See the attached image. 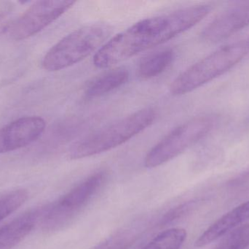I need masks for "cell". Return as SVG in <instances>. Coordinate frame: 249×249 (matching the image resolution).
<instances>
[{
    "instance_id": "4",
    "label": "cell",
    "mask_w": 249,
    "mask_h": 249,
    "mask_svg": "<svg viewBox=\"0 0 249 249\" xmlns=\"http://www.w3.org/2000/svg\"><path fill=\"white\" fill-rule=\"evenodd\" d=\"M249 54V38L229 44L180 74L170 86L174 96L190 93L229 71Z\"/></svg>"
},
{
    "instance_id": "10",
    "label": "cell",
    "mask_w": 249,
    "mask_h": 249,
    "mask_svg": "<svg viewBox=\"0 0 249 249\" xmlns=\"http://www.w3.org/2000/svg\"><path fill=\"white\" fill-rule=\"evenodd\" d=\"M46 207L25 212L0 228V249H12L20 244L42 220Z\"/></svg>"
},
{
    "instance_id": "3",
    "label": "cell",
    "mask_w": 249,
    "mask_h": 249,
    "mask_svg": "<svg viewBox=\"0 0 249 249\" xmlns=\"http://www.w3.org/2000/svg\"><path fill=\"white\" fill-rule=\"evenodd\" d=\"M113 29L107 23L87 25L71 32L48 51L42 65L48 71L64 70L96 54L110 38Z\"/></svg>"
},
{
    "instance_id": "16",
    "label": "cell",
    "mask_w": 249,
    "mask_h": 249,
    "mask_svg": "<svg viewBox=\"0 0 249 249\" xmlns=\"http://www.w3.org/2000/svg\"><path fill=\"white\" fill-rule=\"evenodd\" d=\"M249 246V224H247L232 230L217 249H247Z\"/></svg>"
},
{
    "instance_id": "6",
    "label": "cell",
    "mask_w": 249,
    "mask_h": 249,
    "mask_svg": "<svg viewBox=\"0 0 249 249\" xmlns=\"http://www.w3.org/2000/svg\"><path fill=\"white\" fill-rule=\"evenodd\" d=\"M107 179L105 171L95 172L70 190L58 201L47 206L42 216L45 230H55L64 225L77 211L86 206L100 190Z\"/></svg>"
},
{
    "instance_id": "11",
    "label": "cell",
    "mask_w": 249,
    "mask_h": 249,
    "mask_svg": "<svg viewBox=\"0 0 249 249\" xmlns=\"http://www.w3.org/2000/svg\"><path fill=\"white\" fill-rule=\"evenodd\" d=\"M249 220V200L237 206L211 225L195 243L197 248L206 247L230 231Z\"/></svg>"
},
{
    "instance_id": "2",
    "label": "cell",
    "mask_w": 249,
    "mask_h": 249,
    "mask_svg": "<svg viewBox=\"0 0 249 249\" xmlns=\"http://www.w3.org/2000/svg\"><path fill=\"white\" fill-rule=\"evenodd\" d=\"M156 117L152 108L136 111L74 143L70 148V157L83 159L118 147L152 125Z\"/></svg>"
},
{
    "instance_id": "9",
    "label": "cell",
    "mask_w": 249,
    "mask_h": 249,
    "mask_svg": "<svg viewBox=\"0 0 249 249\" xmlns=\"http://www.w3.org/2000/svg\"><path fill=\"white\" fill-rule=\"evenodd\" d=\"M249 26V1L240 2L216 16L203 29V40L217 42Z\"/></svg>"
},
{
    "instance_id": "17",
    "label": "cell",
    "mask_w": 249,
    "mask_h": 249,
    "mask_svg": "<svg viewBox=\"0 0 249 249\" xmlns=\"http://www.w3.org/2000/svg\"><path fill=\"white\" fill-rule=\"evenodd\" d=\"M10 23H9V17L6 14H0V35L6 30L8 29Z\"/></svg>"
},
{
    "instance_id": "1",
    "label": "cell",
    "mask_w": 249,
    "mask_h": 249,
    "mask_svg": "<svg viewBox=\"0 0 249 249\" xmlns=\"http://www.w3.org/2000/svg\"><path fill=\"white\" fill-rule=\"evenodd\" d=\"M211 10L209 4H197L139 20L110 38L94 54L93 64L98 68H109L165 43L196 26Z\"/></svg>"
},
{
    "instance_id": "8",
    "label": "cell",
    "mask_w": 249,
    "mask_h": 249,
    "mask_svg": "<svg viewBox=\"0 0 249 249\" xmlns=\"http://www.w3.org/2000/svg\"><path fill=\"white\" fill-rule=\"evenodd\" d=\"M46 123L39 116L18 118L0 129V153L26 147L37 140L45 131Z\"/></svg>"
},
{
    "instance_id": "13",
    "label": "cell",
    "mask_w": 249,
    "mask_h": 249,
    "mask_svg": "<svg viewBox=\"0 0 249 249\" xmlns=\"http://www.w3.org/2000/svg\"><path fill=\"white\" fill-rule=\"evenodd\" d=\"M174 51L170 48L160 50L145 57L139 63L138 76L142 80L153 78L163 73L174 59Z\"/></svg>"
},
{
    "instance_id": "15",
    "label": "cell",
    "mask_w": 249,
    "mask_h": 249,
    "mask_svg": "<svg viewBox=\"0 0 249 249\" xmlns=\"http://www.w3.org/2000/svg\"><path fill=\"white\" fill-rule=\"evenodd\" d=\"M29 198L25 190H16L0 197V222L23 206Z\"/></svg>"
},
{
    "instance_id": "7",
    "label": "cell",
    "mask_w": 249,
    "mask_h": 249,
    "mask_svg": "<svg viewBox=\"0 0 249 249\" xmlns=\"http://www.w3.org/2000/svg\"><path fill=\"white\" fill-rule=\"evenodd\" d=\"M71 0H42L34 3L10 24L9 35L15 40L27 39L55 21L75 4Z\"/></svg>"
},
{
    "instance_id": "5",
    "label": "cell",
    "mask_w": 249,
    "mask_h": 249,
    "mask_svg": "<svg viewBox=\"0 0 249 249\" xmlns=\"http://www.w3.org/2000/svg\"><path fill=\"white\" fill-rule=\"evenodd\" d=\"M217 123L216 115H207L196 117L181 124L149 151L145 158V166L157 168L169 162L206 137Z\"/></svg>"
},
{
    "instance_id": "14",
    "label": "cell",
    "mask_w": 249,
    "mask_h": 249,
    "mask_svg": "<svg viewBox=\"0 0 249 249\" xmlns=\"http://www.w3.org/2000/svg\"><path fill=\"white\" fill-rule=\"evenodd\" d=\"M187 235L183 228H171L158 234L143 249H180Z\"/></svg>"
},
{
    "instance_id": "12",
    "label": "cell",
    "mask_w": 249,
    "mask_h": 249,
    "mask_svg": "<svg viewBox=\"0 0 249 249\" xmlns=\"http://www.w3.org/2000/svg\"><path fill=\"white\" fill-rule=\"evenodd\" d=\"M128 70L124 67H117L96 77L88 86L86 96L99 97L122 86L128 80Z\"/></svg>"
}]
</instances>
